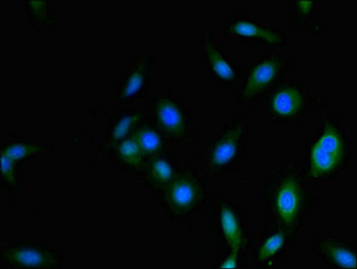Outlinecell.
Here are the masks:
<instances>
[{"instance_id":"15","label":"cell","mask_w":357,"mask_h":269,"mask_svg":"<svg viewBox=\"0 0 357 269\" xmlns=\"http://www.w3.org/2000/svg\"><path fill=\"white\" fill-rule=\"evenodd\" d=\"M131 136L137 141L145 158L169 153V141L155 124L141 123Z\"/></svg>"},{"instance_id":"3","label":"cell","mask_w":357,"mask_h":269,"mask_svg":"<svg viewBox=\"0 0 357 269\" xmlns=\"http://www.w3.org/2000/svg\"><path fill=\"white\" fill-rule=\"evenodd\" d=\"M250 132L246 117H234L221 131L206 135L201 155L206 169L220 175L239 165L247 153Z\"/></svg>"},{"instance_id":"22","label":"cell","mask_w":357,"mask_h":269,"mask_svg":"<svg viewBox=\"0 0 357 269\" xmlns=\"http://www.w3.org/2000/svg\"><path fill=\"white\" fill-rule=\"evenodd\" d=\"M29 10L33 16L40 22H45L48 20L47 2L45 1H29Z\"/></svg>"},{"instance_id":"23","label":"cell","mask_w":357,"mask_h":269,"mask_svg":"<svg viewBox=\"0 0 357 269\" xmlns=\"http://www.w3.org/2000/svg\"><path fill=\"white\" fill-rule=\"evenodd\" d=\"M239 253L231 252L229 256L222 263L221 268H235L237 266Z\"/></svg>"},{"instance_id":"6","label":"cell","mask_w":357,"mask_h":269,"mask_svg":"<svg viewBox=\"0 0 357 269\" xmlns=\"http://www.w3.org/2000/svg\"><path fill=\"white\" fill-rule=\"evenodd\" d=\"M197 47L206 77L213 84L233 89L241 84L245 72L243 65L218 43L213 26H206L204 34L197 40Z\"/></svg>"},{"instance_id":"2","label":"cell","mask_w":357,"mask_h":269,"mask_svg":"<svg viewBox=\"0 0 357 269\" xmlns=\"http://www.w3.org/2000/svg\"><path fill=\"white\" fill-rule=\"evenodd\" d=\"M351 142L340 116L324 115L305 143L303 169L308 181L338 176L349 166Z\"/></svg>"},{"instance_id":"5","label":"cell","mask_w":357,"mask_h":269,"mask_svg":"<svg viewBox=\"0 0 357 269\" xmlns=\"http://www.w3.org/2000/svg\"><path fill=\"white\" fill-rule=\"evenodd\" d=\"M291 70V56L266 50L244 72L237 95L242 102L252 104L269 93Z\"/></svg>"},{"instance_id":"13","label":"cell","mask_w":357,"mask_h":269,"mask_svg":"<svg viewBox=\"0 0 357 269\" xmlns=\"http://www.w3.org/2000/svg\"><path fill=\"white\" fill-rule=\"evenodd\" d=\"M291 18L289 24L294 29L307 31L314 38L321 39L324 36V24L319 15V2L291 0L289 3Z\"/></svg>"},{"instance_id":"11","label":"cell","mask_w":357,"mask_h":269,"mask_svg":"<svg viewBox=\"0 0 357 269\" xmlns=\"http://www.w3.org/2000/svg\"><path fill=\"white\" fill-rule=\"evenodd\" d=\"M313 249L327 266L335 268H355L356 244L342 240L331 233H314Z\"/></svg>"},{"instance_id":"10","label":"cell","mask_w":357,"mask_h":269,"mask_svg":"<svg viewBox=\"0 0 357 269\" xmlns=\"http://www.w3.org/2000/svg\"><path fill=\"white\" fill-rule=\"evenodd\" d=\"M1 260L12 268L52 269L62 266L61 255L44 247L13 245L3 248Z\"/></svg>"},{"instance_id":"8","label":"cell","mask_w":357,"mask_h":269,"mask_svg":"<svg viewBox=\"0 0 357 269\" xmlns=\"http://www.w3.org/2000/svg\"><path fill=\"white\" fill-rule=\"evenodd\" d=\"M222 33L246 46L280 47L287 43L288 36L279 26L266 24L248 13H234L223 20Z\"/></svg>"},{"instance_id":"16","label":"cell","mask_w":357,"mask_h":269,"mask_svg":"<svg viewBox=\"0 0 357 269\" xmlns=\"http://www.w3.org/2000/svg\"><path fill=\"white\" fill-rule=\"evenodd\" d=\"M169 155L148 158L144 163L147 181L155 188L165 190L176 172L175 160Z\"/></svg>"},{"instance_id":"1","label":"cell","mask_w":357,"mask_h":269,"mask_svg":"<svg viewBox=\"0 0 357 269\" xmlns=\"http://www.w3.org/2000/svg\"><path fill=\"white\" fill-rule=\"evenodd\" d=\"M303 166L287 161L272 174L265 197L273 222L291 238L303 225L312 195Z\"/></svg>"},{"instance_id":"4","label":"cell","mask_w":357,"mask_h":269,"mask_svg":"<svg viewBox=\"0 0 357 269\" xmlns=\"http://www.w3.org/2000/svg\"><path fill=\"white\" fill-rule=\"evenodd\" d=\"M265 98L271 122L276 125L300 123L311 108H321L326 100L312 95L303 83L286 78L280 80Z\"/></svg>"},{"instance_id":"14","label":"cell","mask_w":357,"mask_h":269,"mask_svg":"<svg viewBox=\"0 0 357 269\" xmlns=\"http://www.w3.org/2000/svg\"><path fill=\"white\" fill-rule=\"evenodd\" d=\"M153 65L151 57L144 56L133 65L117 91V99L121 103H128L140 98L150 81V66Z\"/></svg>"},{"instance_id":"20","label":"cell","mask_w":357,"mask_h":269,"mask_svg":"<svg viewBox=\"0 0 357 269\" xmlns=\"http://www.w3.org/2000/svg\"><path fill=\"white\" fill-rule=\"evenodd\" d=\"M41 151V146L38 144H14L6 147L2 153L12 161L16 162L34 155Z\"/></svg>"},{"instance_id":"12","label":"cell","mask_w":357,"mask_h":269,"mask_svg":"<svg viewBox=\"0 0 357 269\" xmlns=\"http://www.w3.org/2000/svg\"><path fill=\"white\" fill-rule=\"evenodd\" d=\"M215 215L216 226L231 252L239 253L248 244V236L236 206L229 202H222Z\"/></svg>"},{"instance_id":"21","label":"cell","mask_w":357,"mask_h":269,"mask_svg":"<svg viewBox=\"0 0 357 269\" xmlns=\"http://www.w3.org/2000/svg\"><path fill=\"white\" fill-rule=\"evenodd\" d=\"M12 161L7 156L1 154V171L2 176L7 184L15 186L16 184L15 169Z\"/></svg>"},{"instance_id":"9","label":"cell","mask_w":357,"mask_h":269,"mask_svg":"<svg viewBox=\"0 0 357 269\" xmlns=\"http://www.w3.org/2000/svg\"><path fill=\"white\" fill-rule=\"evenodd\" d=\"M164 203L176 217L194 213L202 203L204 189L202 179L192 170H177L164 190Z\"/></svg>"},{"instance_id":"7","label":"cell","mask_w":357,"mask_h":269,"mask_svg":"<svg viewBox=\"0 0 357 269\" xmlns=\"http://www.w3.org/2000/svg\"><path fill=\"white\" fill-rule=\"evenodd\" d=\"M152 108L154 123L169 141L187 144L197 140L192 113L181 99L165 91L153 100Z\"/></svg>"},{"instance_id":"19","label":"cell","mask_w":357,"mask_h":269,"mask_svg":"<svg viewBox=\"0 0 357 269\" xmlns=\"http://www.w3.org/2000/svg\"><path fill=\"white\" fill-rule=\"evenodd\" d=\"M116 157L119 164L128 168H137L144 164L145 157L137 141L130 135L116 146Z\"/></svg>"},{"instance_id":"18","label":"cell","mask_w":357,"mask_h":269,"mask_svg":"<svg viewBox=\"0 0 357 269\" xmlns=\"http://www.w3.org/2000/svg\"><path fill=\"white\" fill-rule=\"evenodd\" d=\"M287 238V235L278 228L264 234L255 253L258 263L268 266L276 260L284 249Z\"/></svg>"},{"instance_id":"17","label":"cell","mask_w":357,"mask_h":269,"mask_svg":"<svg viewBox=\"0 0 357 269\" xmlns=\"http://www.w3.org/2000/svg\"><path fill=\"white\" fill-rule=\"evenodd\" d=\"M142 119L143 113L134 109L125 110L114 118L109 128V147L114 148L119 143L130 137Z\"/></svg>"}]
</instances>
